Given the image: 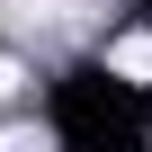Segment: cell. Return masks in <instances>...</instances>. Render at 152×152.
Masks as SVG:
<instances>
[{
  "label": "cell",
  "mask_w": 152,
  "mask_h": 152,
  "mask_svg": "<svg viewBox=\"0 0 152 152\" xmlns=\"http://www.w3.org/2000/svg\"><path fill=\"white\" fill-rule=\"evenodd\" d=\"M0 152H54V134H45V125H9V134H0Z\"/></svg>",
  "instance_id": "cell-2"
},
{
  "label": "cell",
  "mask_w": 152,
  "mask_h": 152,
  "mask_svg": "<svg viewBox=\"0 0 152 152\" xmlns=\"http://www.w3.org/2000/svg\"><path fill=\"white\" fill-rule=\"evenodd\" d=\"M116 72H125V81H152V36H125L116 45Z\"/></svg>",
  "instance_id": "cell-1"
}]
</instances>
